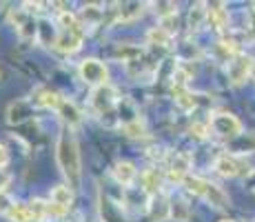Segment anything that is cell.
<instances>
[{"label":"cell","mask_w":255,"mask_h":222,"mask_svg":"<svg viewBox=\"0 0 255 222\" xmlns=\"http://www.w3.org/2000/svg\"><path fill=\"white\" fill-rule=\"evenodd\" d=\"M189 169H191V158L186 154H175L169 162V169H166V178L171 182H184L189 178Z\"/></svg>","instance_id":"cell-7"},{"label":"cell","mask_w":255,"mask_h":222,"mask_svg":"<svg viewBox=\"0 0 255 222\" xmlns=\"http://www.w3.org/2000/svg\"><path fill=\"white\" fill-rule=\"evenodd\" d=\"M9 182H11V174L4 167H0V191H4V187H9Z\"/></svg>","instance_id":"cell-30"},{"label":"cell","mask_w":255,"mask_h":222,"mask_svg":"<svg viewBox=\"0 0 255 222\" xmlns=\"http://www.w3.org/2000/svg\"><path fill=\"white\" fill-rule=\"evenodd\" d=\"M82 40H85V24H80L78 29H71V31H60L53 47L62 53H76L82 47Z\"/></svg>","instance_id":"cell-6"},{"label":"cell","mask_w":255,"mask_h":222,"mask_svg":"<svg viewBox=\"0 0 255 222\" xmlns=\"http://www.w3.org/2000/svg\"><path fill=\"white\" fill-rule=\"evenodd\" d=\"M209 20H211V24H213L215 31L222 33L224 29H227V24H229V11L224 9L222 2H215V4H211V7H209Z\"/></svg>","instance_id":"cell-16"},{"label":"cell","mask_w":255,"mask_h":222,"mask_svg":"<svg viewBox=\"0 0 255 222\" xmlns=\"http://www.w3.org/2000/svg\"><path fill=\"white\" fill-rule=\"evenodd\" d=\"M142 180V187H144V191L153 198V196H160V191H162V182H164V176L160 174L158 169H146L144 174L140 176Z\"/></svg>","instance_id":"cell-12"},{"label":"cell","mask_w":255,"mask_h":222,"mask_svg":"<svg viewBox=\"0 0 255 222\" xmlns=\"http://www.w3.org/2000/svg\"><path fill=\"white\" fill-rule=\"evenodd\" d=\"M204 18H209V9H207V2H195L191 7V13H189V27L191 29H200L204 22Z\"/></svg>","instance_id":"cell-19"},{"label":"cell","mask_w":255,"mask_h":222,"mask_svg":"<svg viewBox=\"0 0 255 222\" xmlns=\"http://www.w3.org/2000/svg\"><path fill=\"white\" fill-rule=\"evenodd\" d=\"M31 100H16L9 105L7 109V122L9 125H20V122H24L29 116H31Z\"/></svg>","instance_id":"cell-10"},{"label":"cell","mask_w":255,"mask_h":222,"mask_svg":"<svg viewBox=\"0 0 255 222\" xmlns=\"http://www.w3.org/2000/svg\"><path fill=\"white\" fill-rule=\"evenodd\" d=\"M78 73H80L82 80H85L87 85H91L93 89L109 82V69H107V65L102 60H98V58H85V60L80 62V67H78Z\"/></svg>","instance_id":"cell-4"},{"label":"cell","mask_w":255,"mask_h":222,"mask_svg":"<svg viewBox=\"0 0 255 222\" xmlns=\"http://www.w3.org/2000/svg\"><path fill=\"white\" fill-rule=\"evenodd\" d=\"M144 7H146L144 2H127V4H122V9H118V20H120V22L135 20V18L142 16Z\"/></svg>","instance_id":"cell-18"},{"label":"cell","mask_w":255,"mask_h":222,"mask_svg":"<svg viewBox=\"0 0 255 222\" xmlns=\"http://www.w3.org/2000/svg\"><path fill=\"white\" fill-rule=\"evenodd\" d=\"M220 222H235V220H220Z\"/></svg>","instance_id":"cell-32"},{"label":"cell","mask_w":255,"mask_h":222,"mask_svg":"<svg viewBox=\"0 0 255 222\" xmlns=\"http://www.w3.org/2000/svg\"><path fill=\"white\" fill-rule=\"evenodd\" d=\"M213 169L224 178H235V176H240V169H242V167H240V162L231 156H220V158H215Z\"/></svg>","instance_id":"cell-13"},{"label":"cell","mask_w":255,"mask_h":222,"mask_svg":"<svg viewBox=\"0 0 255 222\" xmlns=\"http://www.w3.org/2000/svg\"><path fill=\"white\" fill-rule=\"evenodd\" d=\"M9 162V149L4 145H0V167H7Z\"/></svg>","instance_id":"cell-31"},{"label":"cell","mask_w":255,"mask_h":222,"mask_svg":"<svg viewBox=\"0 0 255 222\" xmlns=\"http://www.w3.org/2000/svg\"><path fill=\"white\" fill-rule=\"evenodd\" d=\"M209 131H213L215 136L224 138V140H231V138H238L242 133V125L240 120L229 111H215L213 116L209 118Z\"/></svg>","instance_id":"cell-3"},{"label":"cell","mask_w":255,"mask_h":222,"mask_svg":"<svg viewBox=\"0 0 255 222\" xmlns=\"http://www.w3.org/2000/svg\"><path fill=\"white\" fill-rule=\"evenodd\" d=\"M51 205H56V207H60V209H65V211H69V207L73 205V191H71V187H67V185H58V187H53L51 189Z\"/></svg>","instance_id":"cell-14"},{"label":"cell","mask_w":255,"mask_h":222,"mask_svg":"<svg viewBox=\"0 0 255 222\" xmlns=\"http://www.w3.org/2000/svg\"><path fill=\"white\" fill-rule=\"evenodd\" d=\"M146 40H149V44H153V47H169L171 33L162 27H153L146 31Z\"/></svg>","instance_id":"cell-20"},{"label":"cell","mask_w":255,"mask_h":222,"mask_svg":"<svg viewBox=\"0 0 255 222\" xmlns=\"http://www.w3.org/2000/svg\"><path fill=\"white\" fill-rule=\"evenodd\" d=\"M13 207V200L7 196V191H0V216H7Z\"/></svg>","instance_id":"cell-28"},{"label":"cell","mask_w":255,"mask_h":222,"mask_svg":"<svg viewBox=\"0 0 255 222\" xmlns=\"http://www.w3.org/2000/svg\"><path fill=\"white\" fill-rule=\"evenodd\" d=\"M202 198L209 202V205H213L215 209H224V207L229 205V198L227 194H224L222 189H220L218 185H213V182H207V187H204V194Z\"/></svg>","instance_id":"cell-15"},{"label":"cell","mask_w":255,"mask_h":222,"mask_svg":"<svg viewBox=\"0 0 255 222\" xmlns=\"http://www.w3.org/2000/svg\"><path fill=\"white\" fill-rule=\"evenodd\" d=\"M62 100L65 98L60 96L58 91H53V89H38L36 93L31 96V105L33 107H40V109H60Z\"/></svg>","instance_id":"cell-9"},{"label":"cell","mask_w":255,"mask_h":222,"mask_svg":"<svg viewBox=\"0 0 255 222\" xmlns=\"http://www.w3.org/2000/svg\"><path fill=\"white\" fill-rule=\"evenodd\" d=\"M207 131H209V125H200V122H195V125H191V136L195 138H207Z\"/></svg>","instance_id":"cell-29"},{"label":"cell","mask_w":255,"mask_h":222,"mask_svg":"<svg viewBox=\"0 0 255 222\" xmlns=\"http://www.w3.org/2000/svg\"><path fill=\"white\" fill-rule=\"evenodd\" d=\"M111 176L120 187H133V182L138 180V169L129 160H118L111 169Z\"/></svg>","instance_id":"cell-8"},{"label":"cell","mask_w":255,"mask_h":222,"mask_svg":"<svg viewBox=\"0 0 255 222\" xmlns=\"http://www.w3.org/2000/svg\"><path fill=\"white\" fill-rule=\"evenodd\" d=\"M120 102H122L120 93H118V89L114 85H109V82L102 85V87H96L91 91V107L102 120H105V118H114L118 113Z\"/></svg>","instance_id":"cell-2"},{"label":"cell","mask_w":255,"mask_h":222,"mask_svg":"<svg viewBox=\"0 0 255 222\" xmlns=\"http://www.w3.org/2000/svg\"><path fill=\"white\" fill-rule=\"evenodd\" d=\"M82 18H85V29H87V24H96V22H100V18H102V9H100V4H87L85 9H82Z\"/></svg>","instance_id":"cell-25"},{"label":"cell","mask_w":255,"mask_h":222,"mask_svg":"<svg viewBox=\"0 0 255 222\" xmlns=\"http://www.w3.org/2000/svg\"><path fill=\"white\" fill-rule=\"evenodd\" d=\"M29 211H31L33 220H45V218H49V202L40 200V198H33L29 202Z\"/></svg>","instance_id":"cell-24"},{"label":"cell","mask_w":255,"mask_h":222,"mask_svg":"<svg viewBox=\"0 0 255 222\" xmlns=\"http://www.w3.org/2000/svg\"><path fill=\"white\" fill-rule=\"evenodd\" d=\"M253 67H255V62H253L251 56H244V53H240L238 58H233V60L229 62V67H227V73H229V80H231V85L233 87L242 85V82L247 80L249 76H251Z\"/></svg>","instance_id":"cell-5"},{"label":"cell","mask_w":255,"mask_h":222,"mask_svg":"<svg viewBox=\"0 0 255 222\" xmlns=\"http://www.w3.org/2000/svg\"><path fill=\"white\" fill-rule=\"evenodd\" d=\"M122 129H125V133H127V136H129V138H133V140H144V138L149 136V133H146L144 122H142L140 118H135V120L127 122V125L122 127Z\"/></svg>","instance_id":"cell-21"},{"label":"cell","mask_w":255,"mask_h":222,"mask_svg":"<svg viewBox=\"0 0 255 222\" xmlns=\"http://www.w3.org/2000/svg\"><path fill=\"white\" fill-rule=\"evenodd\" d=\"M173 89H175V93H180V91H186V82H189V73L184 71V69H175L173 71Z\"/></svg>","instance_id":"cell-27"},{"label":"cell","mask_w":255,"mask_h":222,"mask_svg":"<svg viewBox=\"0 0 255 222\" xmlns=\"http://www.w3.org/2000/svg\"><path fill=\"white\" fill-rule=\"evenodd\" d=\"M207 182H209V180H204V178L189 176V178H186V180L182 182V185L186 187V191H189V194L200 196V198H202V194H204V187H207Z\"/></svg>","instance_id":"cell-23"},{"label":"cell","mask_w":255,"mask_h":222,"mask_svg":"<svg viewBox=\"0 0 255 222\" xmlns=\"http://www.w3.org/2000/svg\"><path fill=\"white\" fill-rule=\"evenodd\" d=\"M7 218L11 222H33V216L29 211V205H13L11 211L7 214Z\"/></svg>","instance_id":"cell-22"},{"label":"cell","mask_w":255,"mask_h":222,"mask_svg":"<svg viewBox=\"0 0 255 222\" xmlns=\"http://www.w3.org/2000/svg\"><path fill=\"white\" fill-rule=\"evenodd\" d=\"M169 218L175 222H189L191 207L186 205L184 198H171L169 200Z\"/></svg>","instance_id":"cell-17"},{"label":"cell","mask_w":255,"mask_h":222,"mask_svg":"<svg viewBox=\"0 0 255 222\" xmlns=\"http://www.w3.org/2000/svg\"><path fill=\"white\" fill-rule=\"evenodd\" d=\"M175 102H178V107H180V109H184V111H191V109H195V107H198L195 96H193V93H189V91L175 93Z\"/></svg>","instance_id":"cell-26"},{"label":"cell","mask_w":255,"mask_h":222,"mask_svg":"<svg viewBox=\"0 0 255 222\" xmlns=\"http://www.w3.org/2000/svg\"><path fill=\"white\" fill-rule=\"evenodd\" d=\"M58 113H60V118H62V122H65L69 129H76V127H80L82 125V111L76 107V102L73 100H62V105H60V109H58Z\"/></svg>","instance_id":"cell-11"},{"label":"cell","mask_w":255,"mask_h":222,"mask_svg":"<svg viewBox=\"0 0 255 222\" xmlns=\"http://www.w3.org/2000/svg\"><path fill=\"white\" fill-rule=\"evenodd\" d=\"M56 160L58 167H60L62 176L67 178L71 189L80 187L82 180V158H80V147H78V140L73 136L71 129H62L58 133L56 140Z\"/></svg>","instance_id":"cell-1"}]
</instances>
